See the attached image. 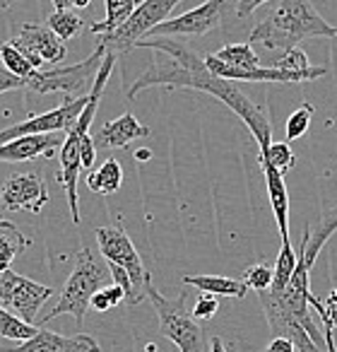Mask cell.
Instances as JSON below:
<instances>
[{"mask_svg":"<svg viewBox=\"0 0 337 352\" xmlns=\"http://www.w3.org/2000/svg\"><path fill=\"white\" fill-rule=\"evenodd\" d=\"M135 49H150L161 56L152 58L150 68L132 82V87L128 89V99H135L147 87L200 89V92L212 94L222 104H226L244 121V126L248 128L251 135L258 142V155H265L270 150V145H272V123L265 116L263 109L255 107L234 82L215 78L207 70L205 58H200L191 46L183 44V41L159 36V39H142Z\"/></svg>","mask_w":337,"mask_h":352,"instance_id":"cell-1","label":"cell"},{"mask_svg":"<svg viewBox=\"0 0 337 352\" xmlns=\"http://www.w3.org/2000/svg\"><path fill=\"white\" fill-rule=\"evenodd\" d=\"M268 15L263 22L253 27L248 44H260L268 51H292L303 39L325 36L335 39L337 27L327 25L311 3L303 0H279V3H265Z\"/></svg>","mask_w":337,"mask_h":352,"instance_id":"cell-2","label":"cell"},{"mask_svg":"<svg viewBox=\"0 0 337 352\" xmlns=\"http://www.w3.org/2000/svg\"><path fill=\"white\" fill-rule=\"evenodd\" d=\"M108 280H111V273H108L106 261H99L87 246L80 249L78 258H75V268L70 273V278L65 280L58 304L46 316H41L39 323H49L54 318L63 316V314H70V316H75V321L80 326L84 321V314H87L92 297L102 287H106Z\"/></svg>","mask_w":337,"mask_h":352,"instance_id":"cell-3","label":"cell"},{"mask_svg":"<svg viewBox=\"0 0 337 352\" xmlns=\"http://www.w3.org/2000/svg\"><path fill=\"white\" fill-rule=\"evenodd\" d=\"M147 299L159 316V333L178 347V352H207L205 331L198 326L193 314L186 309V292L176 299H166L154 285H147Z\"/></svg>","mask_w":337,"mask_h":352,"instance_id":"cell-4","label":"cell"},{"mask_svg":"<svg viewBox=\"0 0 337 352\" xmlns=\"http://www.w3.org/2000/svg\"><path fill=\"white\" fill-rule=\"evenodd\" d=\"M106 56V51L102 46L94 49V54L89 58H84L82 63L75 65H56L51 70H39L30 80H25V89L34 94H68V99L87 97L92 92L94 78H97L102 60Z\"/></svg>","mask_w":337,"mask_h":352,"instance_id":"cell-5","label":"cell"},{"mask_svg":"<svg viewBox=\"0 0 337 352\" xmlns=\"http://www.w3.org/2000/svg\"><path fill=\"white\" fill-rule=\"evenodd\" d=\"M178 6V0H145L137 3L135 12L118 27L113 34L99 36V44L106 54L123 56L128 51H132L142 39H147L154 27H159L161 22H166V17L172 15L174 8Z\"/></svg>","mask_w":337,"mask_h":352,"instance_id":"cell-6","label":"cell"},{"mask_svg":"<svg viewBox=\"0 0 337 352\" xmlns=\"http://www.w3.org/2000/svg\"><path fill=\"white\" fill-rule=\"evenodd\" d=\"M94 234H97L99 251H102V256L106 258V263H113V265H118V268H123L128 273V278H130V283H132L130 307L140 304L142 299L147 297V285L152 283V278L145 270V265H142V258L135 246H132L128 232L123 230L121 222H116V225L97 227Z\"/></svg>","mask_w":337,"mask_h":352,"instance_id":"cell-7","label":"cell"},{"mask_svg":"<svg viewBox=\"0 0 337 352\" xmlns=\"http://www.w3.org/2000/svg\"><path fill=\"white\" fill-rule=\"evenodd\" d=\"M49 297H54V289L46 287V285L22 278V275L12 273V270L0 273V307L20 316L30 326H34L39 309L44 307V302Z\"/></svg>","mask_w":337,"mask_h":352,"instance_id":"cell-8","label":"cell"},{"mask_svg":"<svg viewBox=\"0 0 337 352\" xmlns=\"http://www.w3.org/2000/svg\"><path fill=\"white\" fill-rule=\"evenodd\" d=\"M49 203V188L39 171L10 174L0 186V220L5 212H32L39 215Z\"/></svg>","mask_w":337,"mask_h":352,"instance_id":"cell-9","label":"cell"},{"mask_svg":"<svg viewBox=\"0 0 337 352\" xmlns=\"http://www.w3.org/2000/svg\"><path fill=\"white\" fill-rule=\"evenodd\" d=\"M87 97L65 99V104H60L58 109H51V111L32 116V118H27V121L15 123V126L0 131V145L17 140V138H22V135H51V133H65V135H68L70 128L78 123L82 109L87 107Z\"/></svg>","mask_w":337,"mask_h":352,"instance_id":"cell-10","label":"cell"},{"mask_svg":"<svg viewBox=\"0 0 337 352\" xmlns=\"http://www.w3.org/2000/svg\"><path fill=\"white\" fill-rule=\"evenodd\" d=\"M10 44L34 65V70H41L44 65H58L68 56V49H65L63 41L46 25H36V22L20 25V30L10 39Z\"/></svg>","mask_w":337,"mask_h":352,"instance_id":"cell-11","label":"cell"},{"mask_svg":"<svg viewBox=\"0 0 337 352\" xmlns=\"http://www.w3.org/2000/svg\"><path fill=\"white\" fill-rule=\"evenodd\" d=\"M224 8H229V3H220V0L202 3V6L174 17V20L161 22L159 27H154L147 34V39H159V36H164V39H172V36H202L220 27Z\"/></svg>","mask_w":337,"mask_h":352,"instance_id":"cell-12","label":"cell"},{"mask_svg":"<svg viewBox=\"0 0 337 352\" xmlns=\"http://www.w3.org/2000/svg\"><path fill=\"white\" fill-rule=\"evenodd\" d=\"M0 352H102L92 336H60V333L39 328L34 338L17 347H0Z\"/></svg>","mask_w":337,"mask_h":352,"instance_id":"cell-13","label":"cell"},{"mask_svg":"<svg viewBox=\"0 0 337 352\" xmlns=\"http://www.w3.org/2000/svg\"><path fill=\"white\" fill-rule=\"evenodd\" d=\"M89 135V133H87ZM84 135L75 133L73 128L68 131L63 140V147H60V184L65 188V196H68V208H70V217H73L75 225H80V198H78V179L80 171H82V164H80V140Z\"/></svg>","mask_w":337,"mask_h":352,"instance_id":"cell-14","label":"cell"},{"mask_svg":"<svg viewBox=\"0 0 337 352\" xmlns=\"http://www.w3.org/2000/svg\"><path fill=\"white\" fill-rule=\"evenodd\" d=\"M63 133H51V135H22L12 142L0 145V162H30L36 157H51L58 147H63Z\"/></svg>","mask_w":337,"mask_h":352,"instance_id":"cell-15","label":"cell"},{"mask_svg":"<svg viewBox=\"0 0 337 352\" xmlns=\"http://www.w3.org/2000/svg\"><path fill=\"white\" fill-rule=\"evenodd\" d=\"M147 135H150V128L142 126L130 111H126L123 116L104 123L102 131L92 138H94L97 150H116V147H128V142L137 140V138H147Z\"/></svg>","mask_w":337,"mask_h":352,"instance_id":"cell-16","label":"cell"},{"mask_svg":"<svg viewBox=\"0 0 337 352\" xmlns=\"http://www.w3.org/2000/svg\"><path fill=\"white\" fill-rule=\"evenodd\" d=\"M260 169H263L265 184H268L270 206H272V215L277 220L279 236H282V241H292L289 239V193H287V184H284V176L277 169H272L270 164H260Z\"/></svg>","mask_w":337,"mask_h":352,"instance_id":"cell-17","label":"cell"},{"mask_svg":"<svg viewBox=\"0 0 337 352\" xmlns=\"http://www.w3.org/2000/svg\"><path fill=\"white\" fill-rule=\"evenodd\" d=\"M183 285H193V287H198L205 294H212V297L244 299L248 294L244 280L224 278V275H183Z\"/></svg>","mask_w":337,"mask_h":352,"instance_id":"cell-18","label":"cell"},{"mask_svg":"<svg viewBox=\"0 0 337 352\" xmlns=\"http://www.w3.org/2000/svg\"><path fill=\"white\" fill-rule=\"evenodd\" d=\"M54 6H56V12H51V15L46 17V27H49V30L54 32V34L58 36L63 44L82 34L84 22H82V17H80L78 12L70 10V8H73V3H58V0H56Z\"/></svg>","mask_w":337,"mask_h":352,"instance_id":"cell-19","label":"cell"},{"mask_svg":"<svg viewBox=\"0 0 337 352\" xmlns=\"http://www.w3.org/2000/svg\"><path fill=\"white\" fill-rule=\"evenodd\" d=\"M32 239H27L12 222L0 220V273H8L12 261L30 249Z\"/></svg>","mask_w":337,"mask_h":352,"instance_id":"cell-20","label":"cell"},{"mask_svg":"<svg viewBox=\"0 0 337 352\" xmlns=\"http://www.w3.org/2000/svg\"><path fill=\"white\" fill-rule=\"evenodd\" d=\"M123 186V166L118 160H106L97 171L87 176V188L99 196H111Z\"/></svg>","mask_w":337,"mask_h":352,"instance_id":"cell-21","label":"cell"},{"mask_svg":"<svg viewBox=\"0 0 337 352\" xmlns=\"http://www.w3.org/2000/svg\"><path fill=\"white\" fill-rule=\"evenodd\" d=\"M104 8H106V20L92 22V25H89V32H92V34H97V36L113 34V32H116L118 27H121L123 22H126L128 17L135 12L137 3H135V0H106V3H104Z\"/></svg>","mask_w":337,"mask_h":352,"instance_id":"cell-22","label":"cell"},{"mask_svg":"<svg viewBox=\"0 0 337 352\" xmlns=\"http://www.w3.org/2000/svg\"><path fill=\"white\" fill-rule=\"evenodd\" d=\"M215 56L220 63L229 65V68H236V70H255L260 68V58L258 54L253 51L251 44H229L224 49H220Z\"/></svg>","mask_w":337,"mask_h":352,"instance_id":"cell-23","label":"cell"},{"mask_svg":"<svg viewBox=\"0 0 337 352\" xmlns=\"http://www.w3.org/2000/svg\"><path fill=\"white\" fill-rule=\"evenodd\" d=\"M36 331H39L36 326H30V323H25L20 316H15V314H10L8 309L0 307V336L3 338L27 342L30 338L36 336Z\"/></svg>","mask_w":337,"mask_h":352,"instance_id":"cell-24","label":"cell"},{"mask_svg":"<svg viewBox=\"0 0 337 352\" xmlns=\"http://www.w3.org/2000/svg\"><path fill=\"white\" fill-rule=\"evenodd\" d=\"M0 60H3V68H5L8 73L15 75V78H20V80H30L34 73H39V70H34V65H32L30 60L10 44V41L0 44Z\"/></svg>","mask_w":337,"mask_h":352,"instance_id":"cell-25","label":"cell"},{"mask_svg":"<svg viewBox=\"0 0 337 352\" xmlns=\"http://www.w3.org/2000/svg\"><path fill=\"white\" fill-rule=\"evenodd\" d=\"M294 270H297V251H294L292 241H282V251L277 256V263L272 270V287L270 289H282L292 280Z\"/></svg>","mask_w":337,"mask_h":352,"instance_id":"cell-26","label":"cell"},{"mask_svg":"<svg viewBox=\"0 0 337 352\" xmlns=\"http://www.w3.org/2000/svg\"><path fill=\"white\" fill-rule=\"evenodd\" d=\"M258 162L260 164H270L272 169H277L279 174H287V171L294 169V164H297V155L292 152V147H289V142H275L270 145V150L265 152V155H258Z\"/></svg>","mask_w":337,"mask_h":352,"instance_id":"cell-27","label":"cell"},{"mask_svg":"<svg viewBox=\"0 0 337 352\" xmlns=\"http://www.w3.org/2000/svg\"><path fill=\"white\" fill-rule=\"evenodd\" d=\"M313 113H316V109H313L311 104H301V107H297V111H292V116L287 118V126H284V133H287V140L284 142L299 140V138L308 131V126H311Z\"/></svg>","mask_w":337,"mask_h":352,"instance_id":"cell-28","label":"cell"},{"mask_svg":"<svg viewBox=\"0 0 337 352\" xmlns=\"http://www.w3.org/2000/svg\"><path fill=\"white\" fill-rule=\"evenodd\" d=\"M244 285L248 289H255V292H268L272 287V268L265 263H253L244 270Z\"/></svg>","mask_w":337,"mask_h":352,"instance_id":"cell-29","label":"cell"},{"mask_svg":"<svg viewBox=\"0 0 337 352\" xmlns=\"http://www.w3.org/2000/svg\"><path fill=\"white\" fill-rule=\"evenodd\" d=\"M272 68L287 70V73H306V70H311L313 65H311V60H308V56L297 46V49H292V51H287V54L279 56V58L272 63Z\"/></svg>","mask_w":337,"mask_h":352,"instance_id":"cell-30","label":"cell"},{"mask_svg":"<svg viewBox=\"0 0 337 352\" xmlns=\"http://www.w3.org/2000/svg\"><path fill=\"white\" fill-rule=\"evenodd\" d=\"M308 304H311V311H316L318 316H325L327 321H330V326L337 328V287L330 289L325 302H321V299L313 294V297L308 299Z\"/></svg>","mask_w":337,"mask_h":352,"instance_id":"cell-31","label":"cell"},{"mask_svg":"<svg viewBox=\"0 0 337 352\" xmlns=\"http://www.w3.org/2000/svg\"><path fill=\"white\" fill-rule=\"evenodd\" d=\"M217 311H220V302H217V297H212V294L202 292L200 297H198L196 307H193V318H200V321H210V318H215Z\"/></svg>","mask_w":337,"mask_h":352,"instance_id":"cell-32","label":"cell"},{"mask_svg":"<svg viewBox=\"0 0 337 352\" xmlns=\"http://www.w3.org/2000/svg\"><path fill=\"white\" fill-rule=\"evenodd\" d=\"M94 157H97V145H94V138L84 135L82 140H80V164H82V169H92Z\"/></svg>","mask_w":337,"mask_h":352,"instance_id":"cell-33","label":"cell"},{"mask_svg":"<svg viewBox=\"0 0 337 352\" xmlns=\"http://www.w3.org/2000/svg\"><path fill=\"white\" fill-rule=\"evenodd\" d=\"M12 89H25V80L10 75L5 68H0V94L12 92Z\"/></svg>","mask_w":337,"mask_h":352,"instance_id":"cell-34","label":"cell"},{"mask_svg":"<svg viewBox=\"0 0 337 352\" xmlns=\"http://www.w3.org/2000/svg\"><path fill=\"white\" fill-rule=\"evenodd\" d=\"M265 352H297V347H294V342L289 338H272L268 342V347H265Z\"/></svg>","mask_w":337,"mask_h":352,"instance_id":"cell-35","label":"cell"},{"mask_svg":"<svg viewBox=\"0 0 337 352\" xmlns=\"http://www.w3.org/2000/svg\"><path fill=\"white\" fill-rule=\"evenodd\" d=\"M89 307H92L94 311L104 314V311H108V309H113V304H111V299L106 297V292H104V287H102V289H99V292L92 297V302H89Z\"/></svg>","mask_w":337,"mask_h":352,"instance_id":"cell-36","label":"cell"},{"mask_svg":"<svg viewBox=\"0 0 337 352\" xmlns=\"http://www.w3.org/2000/svg\"><path fill=\"white\" fill-rule=\"evenodd\" d=\"M321 318V323H323V336H325V347H327V352H337V345H335V328L330 326V321H327L325 316H318Z\"/></svg>","mask_w":337,"mask_h":352,"instance_id":"cell-37","label":"cell"},{"mask_svg":"<svg viewBox=\"0 0 337 352\" xmlns=\"http://www.w3.org/2000/svg\"><path fill=\"white\" fill-rule=\"evenodd\" d=\"M104 292H106V297L111 299V304L113 307H118L121 302H126V292H123L118 285H113V283H108L106 287H104Z\"/></svg>","mask_w":337,"mask_h":352,"instance_id":"cell-38","label":"cell"},{"mask_svg":"<svg viewBox=\"0 0 337 352\" xmlns=\"http://www.w3.org/2000/svg\"><path fill=\"white\" fill-rule=\"evenodd\" d=\"M260 6H265V3H260V0H251V3H234L236 15H239V17L251 15V12H253L255 8H260Z\"/></svg>","mask_w":337,"mask_h":352,"instance_id":"cell-39","label":"cell"},{"mask_svg":"<svg viewBox=\"0 0 337 352\" xmlns=\"http://www.w3.org/2000/svg\"><path fill=\"white\" fill-rule=\"evenodd\" d=\"M210 352H226V347H224V342H222V338H220V336L212 338V342H210Z\"/></svg>","mask_w":337,"mask_h":352,"instance_id":"cell-40","label":"cell"},{"mask_svg":"<svg viewBox=\"0 0 337 352\" xmlns=\"http://www.w3.org/2000/svg\"><path fill=\"white\" fill-rule=\"evenodd\" d=\"M152 157V150H147V147H140V150H135V160L137 162H147Z\"/></svg>","mask_w":337,"mask_h":352,"instance_id":"cell-41","label":"cell"}]
</instances>
